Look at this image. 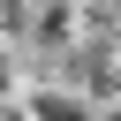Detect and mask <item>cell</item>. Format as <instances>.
Instances as JSON below:
<instances>
[{
    "mask_svg": "<svg viewBox=\"0 0 121 121\" xmlns=\"http://www.w3.org/2000/svg\"><path fill=\"white\" fill-rule=\"evenodd\" d=\"M23 113H30V121H91V106H83L76 83H68V91H60V83H38V91L23 98Z\"/></svg>",
    "mask_w": 121,
    "mask_h": 121,
    "instance_id": "cell-1",
    "label": "cell"
}]
</instances>
